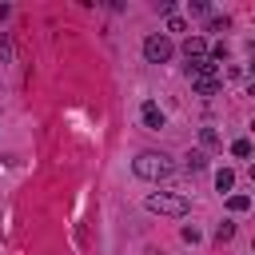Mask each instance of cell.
Segmentation results:
<instances>
[{
  "mask_svg": "<svg viewBox=\"0 0 255 255\" xmlns=\"http://www.w3.org/2000/svg\"><path fill=\"white\" fill-rule=\"evenodd\" d=\"M131 171H135L139 179H151V183H159V179H167V175L175 171V163H171L163 151H139V155L131 159Z\"/></svg>",
  "mask_w": 255,
  "mask_h": 255,
  "instance_id": "cell-1",
  "label": "cell"
},
{
  "mask_svg": "<svg viewBox=\"0 0 255 255\" xmlns=\"http://www.w3.org/2000/svg\"><path fill=\"white\" fill-rule=\"evenodd\" d=\"M143 203H147V211H155V215H175V219L187 215V207H191L187 195H175V191H151Z\"/></svg>",
  "mask_w": 255,
  "mask_h": 255,
  "instance_id": "cell-2",
  "label": "cell"
},
{
  "mask_svg": "<svg viewBox=\"0 0 255 255\" xmlns=\"http://www.w3.org/2000/svg\"><path fill=\"white\" fill-rule=\"evenodd\" d=\"M171 52H175V44H171L163 32H151V36L143 40V60H147V64H167Z\"/></svg>",
  "mask_w": 255,
  "mask_h": 255,
  "instance_id": "cell-3",
  "label": "cell"
},
{
  "mask_svg": "<svg viewBox=\"0 0 255 255\" xmlns=\"http://www.w3.org/2000/svg\"><path fill=\"white\" fill-rule=\"evenodd\" d=\"M187 76L195 80V76H219V64L211 60V56H199V60H187Z\"/></svg>",
  "mask_w": 255,
  "mask_h": 255,
  "instance_id": "cell-4",
  "label": "cell"
},
{
  "mask_svg": "<svg viewBox=\"0 0 255 255\" xmlns=\"http://www.w3.org/2000/svg\"><path fill=\"white\" fill-rule=\"evenodd\" d=\"M139 120H143V128L159 131V128H163V112H159V104H151V100H147V104L139 108Z\"/></svg>",
  "mask_w": 255,
  "mask_h": 255,
  "instance_id": "cell-5",
  "label": "cell"
},
{
  "mask_svg": "<svg viewBox=\"0 0 255 255\" xmlns=\"http://www.w3.org/2000/svg\"><path fill=\"white\" fill-rule=\"evenodd\" d=\"M191 88H195L199 96H215V92L223 88V76H195V80H191Z\"/></svg>",
  "mask_w": 255,
  "mask_h": 255,
  "instance_id": "cell-6",
  "label": "cell"
},
{
  "mask_svg": "<svg viewBox=\"0 0 255 255\" xmlns=\"http://www.w3.org/2000/svg\"><path fill=\"white\" fill-rule=\"evenodd\" d=\"M183 56H187V60L207 56V40H203V36H187V40H183Z\"/></svg>",
  "mask_w": 255,
  "mask_h": 255,
  "instance_id": "cell-7",
  "label": "cell"
},
{
  "mask_svg": "<svg viewBox=\"0 0 255 255\" xmlns=\"http://www.w3.org/2000/svg\"><path fill=\"white\" fill-rule=\"evenodd\" d=\"M231 183H235V171H231V167L215 171V187H219V191H231Z\"/></svg>",
  "mask_w": 255,
  "mask_h": 255,
  "instance_id": "cell-8",
  "label": "cell"
},
{
  "mask_svg": "<svg viewBox=\"0 0 255 255\" xmlns=\"http://www.w3.org/2000/svg\"><path fill=\"white\" fill-rule=\"evenodd\" d=\"M199 143H203V147H219V135H215V128H199Z\"/></svg>",
  "mask_w": 255,
  "mask_h": 255,
  "instance_id": "cell-9",
  "label": "cell"
},
{
  "mask_svg": "<svg viewBox=\"0 0 255 255\" xmlns=\"http://www.w3.org/2000/svg\"><path fill=\"white\" fill-rule=\"evenodd\" d=\"M231 155H235V159H247V155H251V139H235V143H231Z\"/></svg>",
  "mask_w": 255,
  "mask_h": 255,
  "instance_id": "cell-10",
  "label": "cell"
},
{
  "mask_svg": "<svg viewBox=\"0 0 255 255\" xmlns=\"http://www.w3.org/2000/svg\"><path fill=\"white\" fill-rule=\"evenodd\" d=\"M203 167H207V155L203 151H191L187 155V171H203Z\"/></svg>",
  "mask_w": 255,
  "mask_h": 255,
  "instance_id": "cell-11",
  "label": "cell"
},
{
  "mask_svg": "<svg viewBox=\"0 0 255 255\" xmlns=\"http://www.w3.org/2000/svg\"><path fill=\"white\" fill-rule=\"evenodd\" d=\"M227 207H231V211H247L251 199H247V195H227Z\"/></svg>",
  "mask_w": 255,
  "mask_h": 255,
  "instance_id": "cell-12",
  "label": "cell"
},
{
  "mask_svg": "<svg viewBox=\"0 0 255 255\" xmlns=\"http://www.w3.org/2000/svg\"><path fill=\"white\" fill-rule=\"evenodd\" d=\"M231 235H235V223H219L215 227V243H227Z\"/></svg>",
  "mask_w": 255,
  "mask_h": 255,
  "instance_id": "cell-13",
  "label": "cell"
},
{
  "mask_svg": "<svg viewBox=\"0 0 255 255\" xmlns=\"http://www.w3.org/2000/svg\"><path fill=\"white\" fill-rule=\"evenodd\" d=\"M183 28H187V24H183L179 16H167V32H183Z\"/></svg>",
  "mask_w": 255,
  "mask_h": 255,
  "instance_id": "cell-14",
  "label": "cell"
},
{
  "mask_svg": "<svg viewBox=\"0 0 255 255\" xmlns=\"http://www.w3.org/2000/svg\"><path fill=\"white\" fill-rule=\"evenodd\" d=\"M155 12H163V16H171V12H175V4H171V0H159V4H155Z\"/></svg>",
  "mask_w": 255,
  "mask_h": 255,
  "instance_id": "cell-15",
  "label": "cell"
},
{
  "mask_svg": "<svg viewBox=\"0 0 255 255\" xmlns=\"http://www.w3.org/2000/svg\"><path fill=\"white\" fill-rule=\"evenodd\" d=\"M211 32H227V16H215L211 20Z\"/></svg>",
  "mask_w": 255,
  "mask_h": 255,
  "instance_id": "cell-16",
  "label": "cell"
}]
</instances>
